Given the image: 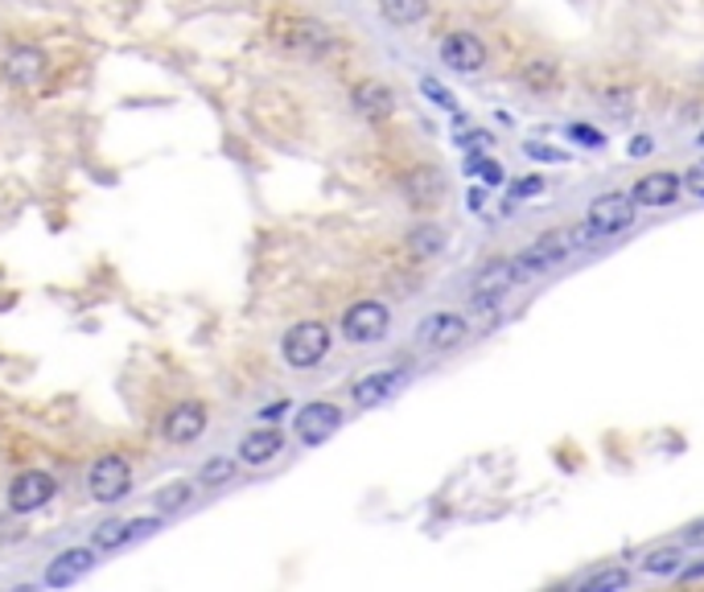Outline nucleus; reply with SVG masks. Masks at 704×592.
Masks as SVG:
<instances>
[{"label":"nucleus","instance_id":"7c9ffc66","mask_svg":"<svg viewBox=\"0 0 704 592\" xmlns=\"http://www.w3.org/2000/svg\"><path fill=\"white\" fill-rule=\"evenodd\" d=\"M535 194H544V177H519L511 186V198H535Z\"/></svg>","mask_w":704,"mask_h":592},{"label":"nucleus","instance_id":"ddd939ff","mask_svg":"<svg viewBox=\"0 0 704 592\" xmlns=\"http://www.w3.org/2000/svg\"><path fill=\"white\" fill-rule=\"evenodd\" d=\"M404 383H408V371H400V367H395V371H376V374H367V379H359L350 395H355V404L359 407H376V404H383V399H392Z\"/></svg>","mask_w":704,"mask_h":592},{"label":"nucleus","instance_id":"0eeeda50","mask_svg":"<svg viewBox=\"0 0 704 592\" xmlns=\"http://www.w3.org/2000/svg\"><path fill=\"white\" fill-rule=\"evenodd\" d=\"M292 428H297V437L305 440V444H322V440H330L334 432H338V428H343V407L326 404V399H318V404H305L301 411H297Z\"/></svg>","mask_w":704,"mask_h":592},{"label":"nucleus","instance_id":"bb28decb","mask_svg":"<svg viewBox=\"0 0 704 592\" xmlns=\"http://www.w3.org/2000/svg\"><path fill=\"white\" fill-rule=\"evenodd\" d=\"M568 140L581 144V149H601V144H605V132H598L593 124H568Z\"/></svg>","mask_w":704,"mask_h":592},{"label":"nucleus","instance_id":"a878e982","mask_svg":"<svg viewBox=\"0 0 704 592\" xmlns=\"http://www.w3.org/2000/svg\"><path fill=\"white\" fill-rule=\"evenodd\" d=\"M523 83L532 86V91H552L556 86V67L552 62H532V67L523 70Z\"/></svg>","mask_w":704,"mask_h":592},{"label":"nucleus","instance_id":"e433bc0d","mask_svg":"<svg viewBox=\"0 0 704 592\" xmlns=\"http://www.w3.org/2000/svg\"><path fill=\"white\" fill-rule=\"evenodd\" d=\"M643 153H651V140H647V136H635V140H631V156H643Z\"/></svg>","mask_w":704,"mask_h":592},{"label":"nucleus","instance_id":"1a4fd4ad","mask_svg":"<svg viewBox=\"0 0 704 592\" xmlns=\"http://www.w3.org/2000/svg\"><path fill=\"white\" fill-rule=\"evenodd\" d=\"M54 494H58V481L50 474H42V469H30V474H21L9 486V507L18 510V514H34V510L50 502Z\"/></svg>","mask_w":704,"mask_h":592},{"label":"nucleus","instance_id":"2eb2a0df","mask_svg":"<svg viewBox=\"0 0 704 592\" xmlns=\"http://www.w3.org/2000/svg\"><path fill=\"white\" fill-rule=\"evenodd\" d=\"M280 449H285V437L276 428H256L240 440V461L243 465H268Z\"/></svg>","mask_w":704,"mask_h":592},{"label":"nucleus","instance_id":"5701e85b","mask_svg":"<svg viewBox=\"0 0 704 592\" xmlns=\"http://www.w3.org/2000/svg\"><path fill=\"white\" fill-rule=\"evenodd\" d=\"M189 494H194V486H189V481H173V486H165V490L157 494V510H161V514H173V510L186 507Z\"/></svg>","mask_w":704,"mask_h":592},{"label":"nucleus","instance_id":"412c9836","mask_svg":"<svg viewBox=\"0 0 704 592\" xmlns=\"http://www.w3.org/2000/svg\"><path fill=\"white\" fill-rule=\"evenodd\" d=\"M643 572H651V576H676V572H680V547H655L651 556L643 559Z\"/></svg>","mask_w":704,"mask_h":592},{"label":"nucleus","instance_id":"473e14b6","mask_svg":"<svg viewBox=\"0 0 704 592\" xmlns=\"http://www.w3.org/2000/svg\"><path fill=\"white\" fill-rule=\"evenodd\" d=\"M523 153L532 156V161H565V153H561V149H549V144H523Z\"/></svg>","mask_w":704,"mask_h":592},{"label":"nucleus","instance_id":"c9c22d12","mask_svg":"<svg viewBox=\"0 0 704 592\" xmlns=\"http://www.w3.org/2000/svg\"><path fill=\"white\" fill-rule=\"evenodd\" d=\"M465 206H470V210H482V206H486V189H470V194H465Z\"/></svg>","mask_w":704,"mask_h":592},{"label":"nucleus","instance_id":"f704fd0d","mask_svg":"<svg viewBox=\"0 0 704 592\" xmlns=\"http://www.w3.org/2000/svg\"><path fill=\"white\" fill-rule=\"evenodd\" d=\"M684 543H692V547H704V519H701V523L688 526V531H684Z\"/></svg>","mask_w":704,"mask_h":592},{"label":"nucleus","instance_id":"a211bd4d","mask_svg":"<svg viewBox=\"0 0 704 592\" xmlns=\"http://www.w3.org/2000/svg\"><path fill=\"white\" fill-rule=\"evenodd\" d=\"M285 46H292V50H305V54H322L330 46V30L313 25V21H292L289 34H285Z\"/></svg>","mask_w":704,"mask_h":592},{"label":"nucleus","instance_id":"423d86ee","mask_svg":"<svg viewBox=\"0 0 704 592\" xmlns=\"http://www.w3.org/2000/svg\"><path fill=\"white\" fill-rule=\"evenodd\" d=\"M86 490L95 502H120L132 490V469L124 457H100L86 474Z\"/></svg>","mask_w":704,"mask_h":592},{"label":"nucleus","instance_id":"f8f14e48","mask_svg":"<svg viewBox=\"0 0 704 592\" xmlns=\"http://www.w3.org/2000/svg\"><path fill=\"white\" fill-rule=\"evenodd\" d=\"M465 334H470V325H465L462 313H432L429 322L420 325V341L429 350H453Z\"/></svg>","mask_w":704,"mask_h":592},{"label":"nucleus","instance_id":"6e6552de","mask_svg":"<svg viewBox=\"0 0 704 592\" xmlns=\"http://www.w3.org/2000/svg\"><path fill=\"white\" fill-rule=\"evenodd\" d=\"M437 54H441V62H446L449 70H458V74H474V70L486 67V46H482V37L465 34V30L441 37Z\"/></svg>","mask_w":704,"mask_h":592},{"label":"nucleus","instance_id":"cd10ccee","mask_svg":"<svg viewBox=\"0 0 704 592\" xmlns=\"http://www.w3.org/2000/svg\"><path fill=\"white\" fill-rule=\"evenodd\" d=\"M441 243H446V235H441V231H437V227H416L413 247H416V252H420V255L437 252V247H441Z\"/></svg>","mask_w":704,"mask_h":592},{"label":"nucleus","instance_id":"dca6fc26","mask_svg":"<svg viewBox=\"0 0 704 592\" xmlns=\"http://www.w3.org/2000/svg\"><path fill=\"white\" fill-rule=\"evenodd\" d=\"M91 564H95V552H86V547L62 552V556L46 568V584H54V589H58V584H70V580H79L83 572H91Z\"/></svg>","mask_w":704,"mask_h":592},{"label":"nucleus","instance_id":"4468645a","mask_svg":"<svg viewBox=\"0 0 704 592\" xmlns=\"http://www.w3.org/2000/svg\"><path fill=\"white\" fill-rule=\"evenodd\" d=\"M4 79L13 86H37L46 79V54L37 50V46H21V50L9 54V62H4Z\"/></svg>","mask_w":704,"mask_h":592},{"label":"nucleus","instance_id":"aec40b11","mask_svg":"<svg viewBox=\"0 0 704 592\" xmlns=\"http://www.w3.org/2000/svg\"><path fill=\"white\" fill-rule=\"evenodd\" d=\"M379 13L392 25H416L429 13V0H379Z\"/></svg>","mask_w":704,"mask_h":592},{"label":"nucleus","instance_id":"4c0bfd02","mask_svg":"<svg viewBox=\"0 0 704 592\" xmlns=\"http://www.w3.org/2000/svg\"><path fill=\"white\" fill-rule=\"evenodd\" d=\"M701 576H704V564H696V568H688L684 572V580H701Z\"/></svg>","mask_w":704,"mask_h":592},{"label":"nucleus","instance_id":"393cba45","mask_svg":"<svg viewBox=\"0 0 704 592\" xmlns=\"http://www.w3.org/2000/svg\"><path fill=\"white\" fill-rule=\"evenodd\" d=\"M231 474H235V461H231V457H210L198 477H203V486H223V481H231Z\"/></svg>","mask_w":704,"mask_h":592},{"label":"nucleus","instance_id":"f3484780","mask_svg":"<svg viewBox=\"0 0 704 592\" xmlns=\"http://www.w3.org/2000/svg\"><path fill=\"white\" fill-rule=\"evenodd\" d=\"M350 100H355V112L367 116V119H388L392 116V107H395L392 91H388L383 83H359Z\"/></svg>","mask_w":704,"mask_h":592},{"label":"nucleus","instance_id":"9d476101","mask_svg":"<svg viewBox=\"0 0 704 592\" xmlns=\"http://www.w3.org/2000/svg\"><path fill=\"white\" fill-rule=\"evenodd\" d=\"M203 432H207V407L203 404H177L161 420V437L170 440V444H194Z\"/></svg>","mask_w":704,"mask_h":592},{"label":"nucleus","instance_id":"6ab92c4d","mask_svg":"<svg viewBox=\"0 0 704 592\" xmlns=\"http://www.w3.org/2000/svg\"><path fill=\"white\" fill-rule=\"evenodd\" d=\"M137 535V523H124V519H107V523L95 526V535H91V547L95 552H116L124 543Z\"/></svg>","mask_w":704,"mask_h":592},{"label":"nucleus","instance_id":"c85d7f7f","mask_svg":"<svg viewBox=\"0 0 704 592\" xmlns=\"http://www.w3.org/2000/svg\"><path fill=\"white\" fill-rule=\"evenodd\" d=\"M465 170L478 173V177H486L491 186H498V182H503V170H498L491 156H470V165H465Z\"/></svg>","mask_w":704,"mask_h":592},{"label":"nucleus","instance_id":"c756f323","mask_svg":"<svg viewBox=\"0 0 704 592\" xmlns=\"http://www.w3.org/2000/svg\"><path fill=\"white\" fill-rule=\"evenodd\" d=\"M420 91H425V95H429L437 107H446V112H453V107H458V103H453V95H449V91L437 83V79H425V83H420Z\"/></svg>","mask_w":704,"mask_h":592},{"label":"nucleus","instance_id":"39448f33","mask_svg":"<svg viewBox=\"0 0 704 592\" xmlns=\"http://www.w3.org/2000/svg\"><path fill=\"white\" fill-rule=\"evenodd\" d=\"M585 222H589L598 235H622V231H631V222H635V198H631V194H619V189H610V194L593 198Z\"/></svg>","mask_w":704,"mask_h":592},{"label":"nucleus","instance_id":"f03ea898","mask_svg":"<svg viewBox=\"0 0 704 592\" xmlns=\"http://www.w3.org/2000/svg\"><path fill=\"white\" fill-rule=\"evenodd\" d=\"M280 350H285V362H289L292 371H310V367H318L330 355V329L322 322H297L285 334Z\"/></svg>","mask_w":704,"mask_h":592},{"label":"nucleus","instance_id":"72a5a7b5","mask_svg":"<svg viewBox=\"0 0 704 592\" xmlns=\"http://www.w3.org/2000/svg\"><path fill=\"white\" fill-rule=\"evenodd\" d=\"M684 186L692 189V194H696V198H704V161H701V165H692V170H688Z\"/></svg>","mask_w":704,"mask_h":592},{"label":"nucleus","instance_id":"20e7f679","mask_svg":"<svg viewBox=\"0 0 704 592\" xmlns=\"http://www.w3.org/2000/svg\"><path fill=\"white\" fill-rule=\"evenodd\" d=\"M516 264L511 259H491L474 271V285H470V301L478 309H495L498 301H507V292L516 285Z\"/></svg>","mask_w":704,"mask_h":592},{"label":"nucleus","instance_id":"7ed1b4c3","mask_svg":"<svg viewBox=\"0 0 704 592\" xmlns=\"http://www.w3.org/2000/svg\"><path fill=\"white\" fill-rule=\"evenodd\" d=\"M388 329H392V313H388V305H379V301H359V305L346 309V317H343L346 341L371 346V341L388 338Z\"/></svg>","mask_w":704,"mask_h":592},{"label":"nucleus","instance_id":"b1692460","mask_svg":"<svg viewBox=\"0 0 704 592\" xmlns=\"http://www.w3.org/2000/svg\"><path fill=\"white\" fill-rule=\"evenodd\" d=\"M446 189V182H437L432 173H416L408 177V194H413V202H437V194Z\"/></svg>","mask_w":704,"mask_h":592},{"label":"nucleus","instance_id":"58836bf2","mask_svg":"<svg viewBox=\"0 0 704 592\" xmlns=\"http://www.w3.org/2000/svg\"><path fill=\"white\" fill-rule=\"evenodd\" d=\"M696 144H701V149H704V132H701V136H696Z\"/></svg>","mask_w":704,"mask_h":592},{"label":"nucleus","instance_id":"9b49d317","mask_svg":"<svg viewBox=\"0 0 704 592\" xmlns=\"http://www.w3.org/2000/svg\"><path fill=\"white\" fill-rule=\"evenodd\" d=\"M680 177L676 173H647V177H638L635 189H631V198H635V206H647V210H659V206H671L676 198H680Z\"/></svg>","mask_w":704,"mask_h":592},{"label":"nucleus","instance_id":"f257e3e1","mask_svg":"<svg viewBox=\"0 0 704 592\" xmlns=\"http://www.w3.org/2000/svg\"><path fill=\"white\" fill-rule=\"evenodd\" d=\"M577 247V239H573V227H556L549 235H540L532 247H523V252L511 259L516 264V276L519 280H532L540 271H552L556 264H565V255Z\"/></svg>","mask_w":704,"mask_h":592},{"label":"nucleus","instance_id":"4be33fe9","mask_svg":"<svg viewBox=\"0 0 704 592\" xmlns=\"http://www.w3.org/2000/svg\"><path fill=\"white\" fill-rule=\"evenodd\" d=\"M626 584H631V572H626V568H605V572L589 576L581 584V592H614V589H626Z\"/></svg>","mask_w":704,"mask_h":592},{"label":"nucleus","instance_id":"2f4dec72","mask_svg":"<svg viewBox=\"0 0 704 592\" xmlns=\"http://www.w3.org/2000/svg\"><path fill=\"white\" fill-rule=\"evenodd\" d=\"M601 107H610L614 116H631V95L626 91H610V95H601Z\"/></svg>","mask_w":704,"mask_h":592}]
</instances>
